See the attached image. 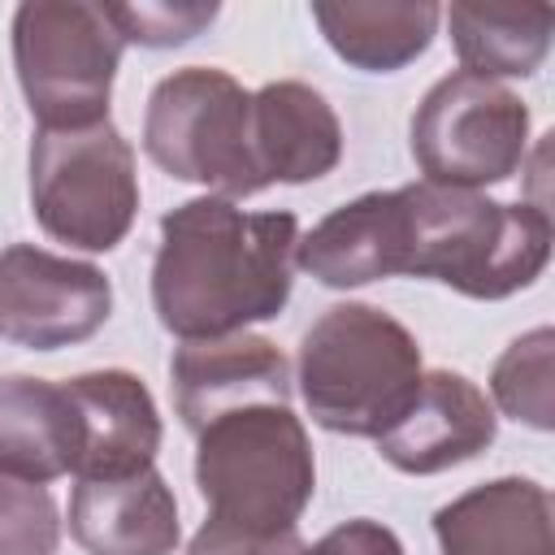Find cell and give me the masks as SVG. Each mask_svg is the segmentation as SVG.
Returning a JSON list of instances; mask_svg holds the SVG:
<instances>
[{"label": "cell", "instance_id": "8992f818", "mask_svg": "<svg viewBox=\"0 0 555 555\" xmlns=\"http://www.w3.org/2000/svg\"><path fill=\"white\" fill-rule=\"evenodd\" d=\"M251 91L212 65L160 78L143 108V152L178 182L212 186L221 199L264 191L251 165Z\"/></svg>", "mask_w": 555, "mask_h": 555}, {"label": "cell", "instance_id": "9a60e30c", "mask_svg": "<svg viewBox=\"0 0 555 555\" xmlns=\"http://www.w3.org/2000/svg\"><path fill=\"white\" fill-rule=\"evenodd\" d=\"M442 555H555V512L533 477H494L434 512Z\"/></svg>", "mask_w": 555, "mask_h": 555}, {"label": "cell", "instance_id": "ac0fdd59", "mask_svg": "<svg viewBox=\"0 0 555 555\" xmlns=\"http://www.w3.org/2000/svg\"><path fill=\"white\" fill-rule=\"evenodd\" d=\"M455 56L477 78H529L551 52V4H451L447 13Z\"/></svg>", "mask_w": 555, "mask_h": 555}, {"label": "cell", "instance_id": "e0dca14e", "mask_svg": "<svg viewBox=\"0 0 555 555\" xmlns=\"http://www.w3.org/2000/svg\"><path fill=\"white\" fill-rule=\"evenodd\" d=\"M295 264L334 291L399 278V269H395V191H364L351 204H338L334 212H325L299 238Z\"/></svg>", "mask_w": 555, "mask_h": 555}, {"label": "cell", "instance_id": "d6986e66", "mask_svg": "<svg viewBox=\"0 0 555 555\" xmlns=\"http://www.w3.org/2000/svg\"><path fill=\"white\" fill-rule=\"evenodd\" d=\"M312 22L325 43L364 74H395L425 56L438 35V4H312Z\"/></svg>", "mask_w": 555, "mask_h": 555}, {"label": "cell", "instance_id": "5bb4252c", "mask_svg": "<svg viewBox=\"0 0 555 555\" xmlns=\"http://www.w3.org/2000/svg\"><path fill=\"white\" fill-rule=\"evenodd\" d=\"M69 533L87 555H173L178 499L156 468L91 477L69 494Z\"/></svg>", "mask_w": 555, "mask_h": 555}, {"label": "cell", "instance_id": "9c48e42d", "mask_svg": "<svg viewBox=\"0 0 555 555\" xmlns=\"http://www.w3.org/2000/svg\"><path fill=\"white\" fill-rule=\"evenodd\" d=\"M113 282L91 260H69L35 243L0 251V334L30 351H61L104 330Z\"/></svg>", "mask_w": 555, "mask_h": 555}, {"label": "cell", "instance_id": "ffe728a7", "mask_svg": "<svg viewBox=\"0 0 555 555\" xmlns=\"http://www.w3.org/2000/svg\"><path fill=\"white\" fill-rule=\"evenodd\" d=\"M551 364H555V330L538 325L507 343V351L490 369V395L503 416L529 425V429H551L555 425V399H551Z\"/></svg>", "mask_w": 555, "mask_h": 555}, {"label": "cell", "instance_id": "277c9868", "mask_svg": "<svg viewBox=\"0 0 555 555\" xmlns=\"http://www.w3.org/2000/svg\"><path fill=\"white\" fill-rule=\"evenodd\" d=\"M195 490L212 520L251 533L299 529L317 490V460L304 421L278 403L208 421L195 434Z\"/></svg>", "mask_w": 555, "mask_h": 555}, {"label": "cell", "instance_id": "603a6c76", "mask_svg": "<svg viewBox=\"0 0 555 555\" xmlns=\"http://www.w3.org/2000/svg\"><path fill=\"white\" fill-rule=\"evenodd\" d=\"M299 546H304L299 529H286V533H251V529H238V525H225V520L204 516V525L195 529L186 555H299Z\"/></svg>", "mask_w": 555, "mask_h": 555}, {"label": "cell", "instance_id": "2e32d148", "mask_svg": "<svg viewBox=\"0 0 555 555\" xmlns=\"http://www.w3.org/2000/svg\"><path fill=\"white\" fill-rule=\"evenodd\" d=\"M78 464V416L65 382L0 377V473L48 486Z\"/></svg>", "mask_w": 555, "mask_h": 555}, {"label": "cell", "instance_id": "44dd1931", "mask_svg": "<svg viewBox=\"0 0 555 555\" xmlns=\"http://www.w3.org/2000/svg\"><path fill=\"white\" fill-rule=\"evenodd\" d=\"M61 512L48 486L0 473V555H56Z\"/></svg>", "mask_w": 555, "mask_h": 555}, {"label": "cell", "instance_id": "cb8c5ba5", "mask_svg": "<svg viewBox=\"0 0 555 555\" xmlns=\"http://www.w3.org/2000/svg\"><path fill=\"white\" fill-rule=\"evenodd\" d=\"M299 555H403V542L395 529H386L382 520L356 516L334 525L325 538H317L312 546H299Z\"/></svg>", "mask_w": 555, "mask_h": 555}, {"label": "cell", "instance_id": "52a82bcc", "mask_svg": "<svg viewBox=\"0 0 555 555\" xmlns=\"http://www.w3.org/2000/svg\"><path fill=\"white\" fill-rule=\"evenodd\" d=\"M30 208L48 238L78 251H113L139 212L134 147L113 121L78 130H35Z\"/></svg>", "mask_w": 555, "mask_h": 555}, {"label": "cell", "instance_id": "7402d4cb", "mask_svg": "<svg viewBox=\"0 0 555 555\" xmlns=\"http://www.w3.org/2000/svg\"><path fill=\"white\" fill-rule=\"evenodd\" d=\"M121 43L139 48H178L217 22V4H104Z\"/></svg>", "mask_w": 555, "mask_h": 555}, {"label": "cell", "instance_id": "30bf717a", "mask_svg": "<svg viewBox=\"0 0 555 555\" xmlns=\"http://www.w3.org/2000/svg\"><path fill=\"white\" fill-rule=\"evenodd\" d=\"M169 386H173V408L191 434L238 408H256V403L291 408V390H295L282 347L247 330L225 338L182 343L169 360Z\"/></svg>", "mask_w": 555, "mask_h": 555}, {"label": "cell", "instance_id": "7a4b0ae2", "mask_svg": "<svg viewBox=\"0 0 555 555\" xmlns=\"http://www.w3.org/2000/svg\"><path fill=\"white\" fill-rule=\"evenodd\" d=\"M546 260L551 217L538 204H499L425 178L395 186L399 278H434L468 299H507L533 286Z\"/></svg>", "mask_w": 555, "mask_h": 555}, {"label": "cell", "instance_id": "3957f363", "mask_svg": "<svg viewBox=\"0 0 555 555\" xmlns=\"http://www.w3.org/2000/svg\"><path fill=\"white\" fill-rule=\"evenodd\" d=\"M299 395L308 416L347 438L390 429L421 386V343L373 304H334L299 338Z\"/></svg>", "mask_w": 555, "mask_h": 555}, {"label": "cell", "instance_id": "5b68a950", "mask_svg": "<svg viewBox=\"0 0 555 555\" xmlns=\"http://www.w3.org/2000/svg\"><path fill=\"white\" fill-rule=\"evenodd\" d=\"M121 35L104 4L26 0L13 9V69L39 130L108 121Z\"/></svg>", "mask_w": 555, "mask_h": 555}, {"label": "cell", "instance_id": "ba28073f", "mask_svg": "<svg viewBox=\"0 0 555 555\" xmlns=\"http://www.w3.org/2000/svg\"><path fill=\"white\" fill-rule=\"evenodd\" d=\"M408 147L425 182L464 191L507 182L525 165L529 108L512 87L455 69L416 104Z\"/></svg>", "mask_w": 555, "mask_h": 555}, {"label": "cell", "instance_id": "4fadbf2b", "mask_svg": "<svg viewBox=\"0 0 555 555\" xmlns=\"http://www.w3.org/2000/svg\"><path fill=\"white\" fill-rule=\"evenodd\" d=\"M247 139L260 186L317 182L343 160V126L334 104L299 78H278L251 91Z\"/></svg>", "mask_w": 555, "mask_h": 555}, {"label": "cell", "instance_id": "6da1fadb", "mask_svg": "<svg viewBox=\"0 0 555 555\" xmlns=\"http://www.w3.org/2000/svg\"><path fill=\"white\" fill-rule=\"evenodd\" d=\"M295 247V212H243L221 195L169 208L152 260L156 321L182 343L273 321L291 299Z\"/></svg>", "mask_w": 555, "mask_h": 555}, {"label": "cell", "instance_id": "8fae6325", "mask_svg": "<svg viewBox=\"0 0 555 555\" xmlns=\"http://www.w3.org/2000/svg\"><path fill=\"white\" fill-rule=\"evenodd\" d=\"M494 434H499V416L486 390L464 373L429 369L421 373V386L403 408V416L390 429H382L373 442L390 468L429 477L464 460H477L494 442Z\"/></svg>", "mask_w": 555, "mask_h": 555}, {"label": "cell", "instance_id": "7c38bea8", "mask_svg": "<svg viewBox=\"0 0 555 555\" xmlns=\"http://www.w3.org/2000/svg\"><path fill=\"white\" fill-rule=\"evenodd\" d=\"M65 390L78 416V481L152 468L160 451V412L143 377L126 369H91L69 377Z\"/></svg>", "mask_w": 555, "mask_h": 555}]
</instances>
